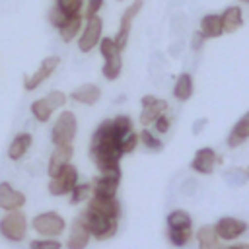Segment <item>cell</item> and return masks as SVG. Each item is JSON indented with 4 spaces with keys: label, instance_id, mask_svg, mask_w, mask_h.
Here are the masks:
<instances>
[{
    "label": "cell",
    "instance_id": "obj_1",
    "mask_svg": "<svg viewBox=\"0 0 249 249\" xmlns=\"http://www.w3.org/2000/svg\"><path fill=\"white\" fill-rule=\"evenodd\" d=\"M80 220L88 228L89 235H93L95 239H109L117 233V228H119V220L107 218V216L99 214L97 210H93L89 206L80 214Z\"/></svg>",
    "mask_w": 249,
    "mask_h": 249
},
{
    "label": "cell",
    "instance_id": "obj_2",
    "mask_svg": "<svg viewBox=\"0 0 249 249\" xmlns=\"http://www.w3.org/2000/svg\"><path fill=\"white\" fill-rule=\"evenodd\" d=\"M76 130H78V123L72 111H62L53 126L51 132V140L54 146L58 144H72V140L76 138Z\"/></svg>",
    "mask_w": 249,
    "mask_h": 249
},
{
    "label": "cell",
    "instance_id": "obj_3",
    "mask_svg": "<svg viewBox=\"0 0 249 249\" xmlns=\"http://www.w3.org/2000/svg\"><path fill=\"white\" fill-rule=\"evenodd\" d=\"M27 231L25 214L18 210H8V214L0 220V233L10 241H21Z\"/></svg>",
    "mask_w": 249,
    "mask_h": 249
},
{
    "label": "cell",
    "instance_id": "obj_4",
    "mask_svg": "<svg viewBox=\"0 0 249 249\" xmlns=\"http://www.w3.org/2000/svg\"><path fill=\"white\" fill-rule=\"evenodd\" d=\"M33 230L41 235H58L64 231L66 222L58 212H41L33 218Z\"/></svg>",
    "mask_w": 249,
    "mask_h": 249
},
{
    "label": "cell",
    "instance_id": "obj_5",
    "mask_svg": "<svg viewBox=\"0 0 249 249\" xmlns=\"http://www.w3.org/2000/svg\"><path fill=\"white\" fill-rule=\"evenodd\" d=\"M76 181H78V169H76L72 163H66V165L58 171V175L51 177L49 193H51L53 196H62V195H66V193L72 191V187L76 185Z\"/></svg>",
    "mask_w": 249,
    "mask_h": 249
},
{
    "label": "cell",
    "instance_id": "obj_6",
    "mask_svg": "<svg viewBox=\"0 0 249 249\" xmlns=\"http://www.w3.org/2000/svg\"><path fill=\"white\" fill-rule=\"evenodd\" d=\"M142 6H144V2H142V0H134V2L124 10V14H123V18H121V25H119L117 37L113 39L119 51H124V47H126V43H128V35H130L132 21H134V18L140 14Z\"/></svg>",
    "mask_w": 249,
    "mask_h": 249
},
{
    "label": "cell",
    "instance_id": "obj_7",
    "mask_svg": "<svg viewBox=\"0 0 249 249\" xmlns=\"http://www.w3.org/2000/svg\"><path fill=\"white\" fill-rule=\"evenodd\" d=\"M101 29H103V21L101 18L95 14V16H89L86 18V27L80 35V41H78V47L82 53H89L101 39Z\"/></svg>",
    "mask_w": 249,
    "mask_h": 249
},
{
    "label": "cell",
    "instance_id": "obj_8",
    "mask_svg": "<svg viewBox=\"0 0 249 249\" xmlns=\"http://www.w3.org/2000/svg\"><path fill=\"white\" fill-rule=\"evenodd\" d=\"M58 62H60L58 56H47V58H43L41 64H39V68H37L31 76H25V80H23V88H25L27 91L39 88V86H41V84H43V82L56 70Z\"/></svg>",
    "mask_w": 249,
    "mask_h": 249
},
{
    "label": "cell",
    "instance_id": "obj_9",
    "mask_svg": "<svg viewBox=\"0 0 249 249\" xmlns=\"http://www.w3.org/2000/svg\"><path fill=\"white\" fill-rule=\"evenodd\" d=\"M214 230H216V233H218L220 239L230 241V239H235V237H239L241 233H245L247 224H245L243 220L224 216V218H220V220L214 224Z\"/></svg>",
    "mask_w": 249,
    "mask_h": 249
},
{
    "label": "cell",
    "instance_id": "obj_10",
    "mask_svg": "<svg viewBox=\"0 0 249 249\" xmlns=\"http://www.w3.org/2000/svg\"><path fill=\"white\" fill-rule=\"evenodd\" d=\"M89 208L97 210L99 214L107 216V218H115L119 220L121 218V202L115 198V196H97V195H91L89 196Z\"/></svg>",
    "mask_w": 249,
    "mask_h": 249
},
{
    "label": "cell",
    "instance_id": "obj_11",
    "mask_svg": "<svg viewBox=\"0 0 249 249\" xmlns=\"http://www.w3.org/2000/svg\"><path fill=\"white\" fill-rule=\"evenodd\" d=\"M216 161L220 163L222 158H218L212 148H200V150H196V154H195V158H193V161H191V167H193L195 171H198V173L208 175V173H212Z\"/></svg>",
    "mask_w": 249,
    "mask_h": 249
},
{
    "label": "cell",
    "instance_id": "obj_12",
    "mask_svg": "<svg viewBox=\"0 0 249 249\" xmlns=\"http://www.w3.org/2000/svg\"><path fill=\"white\" fill-rule=\"evenodd\" d=\"M25 204V195L14 189L10 183H0V208L4 210H18Z\"/></svg>",
    "mask_w": 249,
    "mask_h": 249
},
{
    "label": "cell",
    "instance_id": "obj_13",
    "mask_svg": "<svg viewBox=\"0 0 249 249\" xmlns=\"http://www.w3.org/2000/svg\"><path fill=\"white\" fill-rule=\"evenodd\" d=\"M72 154H74L72 144H58V146L54 148L53 156H51V161H49V175H51V177L58 175V171H60L66 163H70Z\"/></svg>",
    "mask_w": 249,
    "mask_h": 249
},
{
    "label": "cell",
    "instance_id": "obj_14",
    "mask_svg": "<svg viewBox=\"0 0 249 249\" xmlns=\"http://www.w3.org/2000/svg\"><path fill=\"white\" fill-rule=\"evenodd\" d=\"M89 241V231L88 228L84 226V222L80 218H76L72 222V228H70V235H68V241H66V247L68 249H84Z\"/></svg>",
    "mask_w": 249,
    "mask_h": 249
},
{
    "label": "cell",
    "instance_id": "obj_15",
    "mask_svg": "<svg viewBox=\"0 0 249 249\" xmlns=\"http://www.w3.org/2000/svg\"><path fill=\"white\" fill-rule=\"evenodd\" d=\"M70 97H72L74 101H78V103L93 105V103L99 101V97H101V89H99V86H95V84H82L80 88H76V89L72 91Z\"/></svg>",
    "mask_w": 249,
    "mask_h": 249
},
{
    "label": "cell",
    "instance_id": "obj_16",
    "mask_svg": "<svg viewBox=\"0 0 249 249\" xmlns=\"http://www.w3.org/2000/svg\"><path fill=\"white\" fill-rule=\"evenodd\" d=\"M119 181L117 177H111V175H99L95 177L93 185H91V193L97 195V196H115L117 195V187H119Z\"/></svg>",
    "mask_w": 249,
    "mask_h": 249
},
{
    "label": "cell",
    "instance_id": "obj_17",
    "mask_svg": "<svg viewBox=\"0 0 249 249\" xmlns=\"http://www.w3.org/2000/svg\"><path fill=\"white\" fill-rule=\"evenodd\" d=\"M204 39H216L224 33L222 29V18L218 14H206L200 19V31H198Z\"/></svg>",
    "mask_w": 249,
    "mask_h": 249
},
{
    "label": "cell",
    "instance_id": "obj_18",
    "mask_svg": "<svg viewBox=\"0 0 249 249\" xmlns=\"http://www.w3.org/2000/svg\"><path fill=\"white\" fill-rule=\"evenodd\" d=\"M222 18V29L224 33H233L243 25V16H241V8L239 6H230L224 10V14H220Z\"/></svg>",
    "mask_w": 249,
    "mask_h": 249
},
{
    "label": "cell",
    "instance_id": "obj_19",
    "mask_svg": "<svg viewBox=\"0 0 249 249\" xmlns=\"http://www.w3.org/2000/svg\"><path fill=\"white\" fill-rule=\"evenodd\" d=\"M249 136V115H243L235 124H233V130L230 132L228 136V146L235 148V146H241Z\"/></svg>",
    "mask_w": 249,
    "mask_h": 249
},
{
    "label": "cell",
    "instance_id": "obj_20",
    "mask_svg": "<svg viewBox=\"0 0 249 249\" xmlns=\"http://www.w3.org/2000/svg\"><path fill=\"white\" fill-rule=\"evenodd\" d=\"M165 109H167V101L156 97L152 103L144 105V109H142V113H140V124H150V123H154L161 113H165Z\"/></svg>",
    "mask_w": 249,
    "mask_h": 249
},
{
    "label": "cell",
    "instance_id": "obj_21",
    "mask_svg": "<svg viewBox=\"0 0 249 249\" xmlns=\"http://www.w3.org/2000/svg\"><path fill=\"white\" fill-rule=\"evenodd\" d=\"M31 146V134L29 132H21V134H18L14 140H12V144H10V148H8V158L10 160H21L23 156H25V152H27V148Z\"/></svg>",
    "mask_w": 249,
    "mask_h": 249
},
{
    "label": "cell",
    "instance_id": "obj_22",
    "mask_svg": "<svg viewBox=\"0 0 249 249\" xmlns=\"http://www.w3.org/2000/svg\"><path fill=\"white\" fill-rule=\"evenodd\" d=\"M80 27H82V16H80V14L68 16V18H66V21H64V23L58 27L60 39H62L64 43H70V41H72V39L78 35Z\"/></svg>",
    "mask_w": 249,
    "mask_h": 249
},
{
    "label": "cell",
    "instance_id": "obj_23",
    "mask_svg": "<svg viewBox=\"0 0 249 249\" xmlns=\"http://www.w3.org/2000/svg\"><path fill=\"white\" fill-rule=\"evenodd\" d=\"M196 239H198V249H218V233L214 230V226L206 224L196 231Z\"/></svg>",
    "mask_w": 249,
    "mask_h": 249
},
{
    "label": "cell",
    "instance_id": "obj_24",
    "mask_svg": "<svg viewBox=\"0 0 249 249\" xmlns=\"http://www.w3.org/2000/svg\"><path fill=\"white\" fill-rule=\"evenodd\" d=\"M173 95L179 99V101H187L191 95H193V78L191 74H181L175 82V88H173Z\"/></svg>",
    "mask_w": 249,
    "mask_h": 249
},
{
    "label": "cell",
    "instance_id": "obj_25",
    "mask_svg": "<svg viewBox=\"0 0 249 249\" xmlns=\"http://www.w3.org/2000/svg\"><path fill=\"white\" fill-rule=\"evenodd\" d=\"M111 126H113L115 136H117L121 142H123V138H124L128 132H132V121H130L128 115H117L115 119H111Z\"/></svg>",
    "mask_w": 249,
    "mask_h": 249
},
{
    "label": "cell",
    "instance_id": "obj_26",
    "mask_svg": "<svg viewBox=\"0 0 249 249\" xmlns=\"http://www.w3.org/2000/svg\"><path fill=\"white\" fill-rule=\"evenodd\" d=\"M191 224H193V218L185 210H173L167 214V226L173 230H185V228H191Z\"/></svg>",
    "mask_w": 249,
    "mask_h": 249
},
{
    "label": "cell",
    "instance_id": "obj_27",
    "mask_svg": "<svg viewBox=\"0 0 249 249\" xmlns=\"http://www.w3.org/2000/svg\"><path fill=\"white\" fill-rule=\"evenodd\" d=\"M121 68H123V58H121V54H115L111 58H105V64L101 68V74L107 80H117L119 74H121Z\"/></svg>",
    "mask_w": 249,
    "mask_h": 249
},
{
    "label": "cell",
    "instance_id": "obj_28",
    "mask_svg": "<svg viewBox=\"0 0 249 249\" xmlns=\"http://www.w3.org/2000/svg\"><path fill=\"white\" fill-rule=\"evenodd\" d=\"M53 111H54V109L45 101V97L35 99V101L31 103V113H33V117H35L39 123H47V121L51 119Z\"/></svg>",
    "mask_w": 249,
    "mask_h": 249
},
{
    "label": "cell",
    "instance_id": "obj_29",
    "mask_svg": "<svg viewBox=\"0 0 249 249\" xmlns=\"http://www.w3.org/2000/svg\"><path fill=\"white\" fill-rule=\"evenodd\" d=\"M167 237H169V241H171L173 245L183 247V245H187V243L191 241L193 233H191V228H185V230H173V228H169Z\"/></svg>",
    "mask_w": 249,
    "mask_h": 249
},
{
    "label": "cell",
    "instance_id": "obj_30",
    "mask_svg": "<svg viewBox=\"0 0 249 249\" xmlns=\"http://www.w3.org/2000/svg\"><path fill=\"white\" fill-rule=\"evenodd\" d=\"M138 142H142L148 150H154V152H160L161 148H163V144H161V140L160 138H156L148 128H144L140 134H138Z\"/></svg>",
    "mask_w": 249,
    "mask_h": 249
},
{
    "label": "cell",
    "instance_id": "obj_31",
    "mask_svg": "<svg viewBox=\"0 0 249 249\" xmlns=\"http://www.w3.org/2000/svg\"><path fill=\"white\" fill-rule=\"evenodd\" d=\"M70 193H72L70 202H72V204H78V202L89 198V195H91V185H88V183H84V185H74Z\"/></svg>",
    "mask_w": 249,
    "mask_h": 249
},
{
    "label": "cell",
    "instance_id": "obj_32",
    "mask_svg": "<svg viewBox=\"0 0 249 249\" xmlns=\"http://www.w3.org/2000/svg\"><path fill=\"white\" fill-rule=\"evenodd\" d=\"M99 51H101V54H103V58H111V56H115V54H121V51L117 49V45H115V41L111 39V37H103V39H99Z\"/></svg>",
    "mask_w": 249,
    "mask_h": 249
},
{
    "label": "cell",
    "instance_id": "obj_33",
    "mask_svg": "<svg viewBox=\"0 0 249 249\" xmlns=\"http://www.w3.org/2000/svg\"><path fill=\"white\" fill-rule=\"evenodd\" d=\"M84 0H56V6L66 14V16H74L80 14Z\"/></svg>",
    "mask_w": 249,
    "mask_h": 249
},
{
    "label": "cell",
    "instance_id": "obj_34",
    "mask_svg": "<svg viewBox=\"0 0 249 249\" xmlns=\"http://www.w3.org/2000/svg\"><path fill=\"white\" fill-rule=\"evenodd\" d=\"M29 249H62V243L56 239H33Z\"/></svg>",
    "mask_w": 249,
    "mask_h": 249
},
{
    "label": "cell",
    "instance_id": "obj_35",
    "mask_svg": "<svg viewBox=\"0 0 249 249\" xmlns=\"http://www.w3.org/2000/svg\"><path fill=\"white\" fill-rule=\"evenodd\" d=\"M66 18H68V16H66V14L56 6V4H54V6L51 8V12H49V21H51V25H54L56 29L66 21Z\"/></svg>",
    "mask_w": 249,
    "mask_h": 249
},
{
    "label": "cell",
    "instance_id": "obj_36",
    "mask_svg": "<svg viewBox=\"0 0 249 249\" xmlns=\"http://www.w3.org/2000/svg\"><path fill=\"white\" fill-rule=\"evenodd\" d=\"M45 101H47L53 109H58V107H62V105L66 103V95H64L62 91H58V89H53V91L45 97Z\"/></svg>",
    "mask_w": 249,
    "mask_h": 249
},
{
    "label": "cell",
    "instance_id": "obj_37",
    "mask_svg": "<svg viewBox=\"0 0 249 249\" xmlns=\"http://www.w3.org/2000/svg\"><path fill=\"white\" fill-rule=\"evenodd\" d=\"M136 144H138V134L136 132H128L123 138V142H121V152L123 154H128V152H132L136 148Z\"/></svg>",
    "mask_w": 249,
    "mask_h": 249
},
{
    "label": "cell",
    "instance_id": "obj_38",
    "mask_svg": "<svg viewBox=\"0 0 249 249\" xmlns=\"http://www.w3.org/2000/svg\"><path fill=\"white\" fill-rule=\"evenodd\" d=\"M154 123H156L158 132H167V130H169V123H171V121H169V117H167L165 113H161Z\"/></svg>",
    "mask_w": 249,
    "mask_h": 249
},
{
    "label": "cell",
    "instance_id": "obj_39",
    "mask_svg": "<svg viewBox=\"0 0 249 249\" xmlns=\"http://www.w3.org/2000/svg\"><path fill=\"white\" fill-rule=\"evenodd\" d=\"M103 6V0H89V4H88V12H86V18H89V16H95L97 12H99V8Z\"/></svg>",
    "mask_w": 249,
    "mask_h": 249
},
{
    "label": "cell",
    "instance_id": "obj_40",
    "mask_svg": "<svg viewBox=\"0 0 249 249\" xmlns=\"http://www.w3.org/2000/svg\"><path fill=\"white\" fill-rule=\"evenodd\" d=\"M202 43H204V37L196 31V33H195V39H193V49H200V45H202Z\"/></svg>",
    "mask_w": 249,
    "mask_h": 249
},
{
    "label": "cell",
    "instance_id": "obj_41",
    "mask_svg": "<svg viewBox=\"0 0 249 249\" xmlns=\"http://www.w3.org/2000/svg\"><path fill=\"white\" fill-rule=\"evenodd\" d=\"M154 99H156V95H144V97H142V101H140V103H142V107H144V105H148V103H152V101H154Z\"/></svg>",
    "mask_w": 249,
    "mask_h": 249
},
{
    "label": "cell",
    "instance_id": "obj_42",
    "mask_svg": "<svg viewBox=\"0 0 249 249\" xmlns=\"http://www.w3.org/2000/svg\"><path fill=\"white\" fill-rule=\"evenodd\" d=\"M218 249H220V247H218ZM222 249H249V245L241 243V245H231V247H222Z\"/></svg>",
    "mask_w": 249,
    "mask_h": 249
},
{
    "label": "cell",
    "instance_id": "obj_43",
    "mask_svg": "<svg viewBox=\"0 0 249 249\" xmlns=\"http://www.w3.org/2000/svg\"><path fill=\"white\" fill-rule=\"evenodd\" d=\"M239 2H249V0H239Z\"/></svg>",
    "mask_w": 249,
    "mask_h": 249
}]
</instances>
